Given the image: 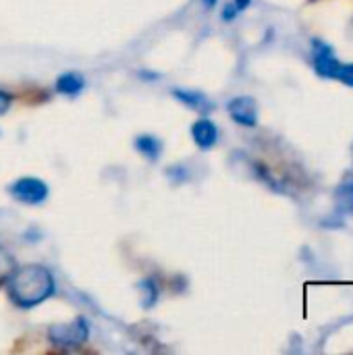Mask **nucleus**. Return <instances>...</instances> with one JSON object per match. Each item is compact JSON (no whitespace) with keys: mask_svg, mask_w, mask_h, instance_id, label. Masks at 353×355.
Returning a JSON list of instances; mask_svg holds the SVG:
<instances>
[{"mask_svg":"<svg viewBox=\"0 0 353 355\" xmlns=\"http://www.w3.org/2000/svg\"><path fill=\"white\" fill-rule=\"evenodd\" d=\"M6 283L12 304L23 310L44 304L56 291V281L52 272L42 264H27L17 268Z\"/></svg>","mask_w":353,"mask_h":355,"instance_id":"1","label":"nucleus"},{"mask_svg":"<svg viewBox=\"0 0 353 355\" xmlns=\"http://www.w3.org/2000/svg\"><path fill=\"white\" fill-rule=\"evenodd\" d=\"M312 64L320 77L335 79L353 87V62H341L327 42L312 40Z\"/></svg>","mask_w":353,"mask_h":355,"instance_id":"2","label":"nucleus"},{"mask_svg":"<svg viewBox=\"0 0 353 355\" xmlns=\"http://www.w3.org/2000/svg\"><path fill=\"white\" fill-rule=\"evenodd\" d=\"M87 337H89V322L83 316L75 318L73 322L54 324L48 329L50 343L60 349H75V347L83 345L87 341Z\"/></svg>","mask_w":353,"mask_h":355,"instance_id":"3","label":"nucleus"},{"mask_svg":"<svg viewBox=\"0 0 353 355\" xmlns=\"http://www.w3.org/2000/svg\"><path fill=\"white\" fill-rule=\"evenodd\" d=\"M8 193L12 196V200H17L19 204L25 206H40L48 200V185L37 179V177H21L17 181H12L8 185Z\"/></svg>","mask_w":353,"mask_h":355,"instance_id":"4","label":"nucleus"},{"mask_svg":"<svg viewBox=\"0 0 353 355\" xmlns=\"http://www.w3.org/2000/svg\"><path fill=\"white\" fill-rule=\"evenodd\" d=\"M229 116L241 127H256L258 125V102L252 96H237L227 104Z\"/></svg>","mask_w":353,"mask_h":355,"instance_id":"5","label":"nucleus"},{"mask_svg":"<svg viewBox=\"0 0 353 355\" xmlns=\"http://www.w3.org/2000/svg\"><path fill=\"white\" fill-rule=\"evenodd\" d=\"M191 139L200 150H212L218 144V127L214 121L202 116L191 125Z\"/></svg>","mask_w":353,"mask_h":355,"instance_id":"6","label":"nucleus"},{"mask_svg":"<svg viewBox=\"0 0 353 355\" xmlns=\"http://www.w3.org/2000/svg\"><path fill=\"white\" fill-rule=\"evenodd\" d=\"M83 87H85V79L77 71H67V73L58 75V79H56V92L62 96H77L83 92Z\"/></svg>","mask_w":353,"mask_h":355,"instance_id":"7","label":"nucleus"},{"mask_svg":"<svg viewBox=\"0 0 353 355\" xmlns=\"http://www.w3.org/2000/svg\"><path fill=\"white\" fill-rule=\"evenodd\" d=\"M173 96L181 104H185V106H189L193 110H210L212 108L210 106V100L202 92H198V89H181V87H175L173 89Z\"/></svg>","mask_w":353,"mask_h":355,"instance_id":"8","label":"nucleus"},{"mask_svg":"<svg viewBox=\"0 0 353 355\" xmlns=\"http://www.w3.org/2000/svg\"><path fill=\"white\" fill-rule=\"evenodd\" d=\"M133 146L148 160H158V156L162 154V141L156 135H148V133L137 135L135 141H133Z\"/></svg>","mask_w":353,"mask_h":355,"instance_id":"9","label":"nucleus"},{"mask_svg":"<svg viewBox=\"0 0 353 355\" xmlns=\"http://www.w3.org/2000/svg\"><path fill=\"white\" fill-rule=\"evenodd\" d=\"M335 206L341 214H353V181H343L335 189Z\"/></svg>","mask_w":353,"mask_h":355,"instance_id":"10","label":"nucleus"},{"mask_svg":"<svg viewBox=\"0 0 353 355\" xmlns=\"http://www.w3.org/2000/svg\"><path fill=\"white\" fill-rule=\"evenodd\" d=\"M139 293H141V306L144 308H154L156 302H158V285L154 279H144L139 285H137Z\"/></svg>","mask_w":353,"mask_h":355,"instance_id":"11","label":"nucleus"},{"mask_svg":"<svg viewBox=\"0 0 353 355\" xmlns=\"http://www.w3.org/2000/svg\"><path fill=\"white\" fill-rule=\"evenodd\" d=\"M15 270H17L15 258H12L4 248H0V283H6Z\"/></svg>","mask_w":353,"mask_h":355,"instance_id":"12","label":"nucleus"},{"mask_svg":"<svg viewBox=\"0 0 353 355\" xmlns=\"http://www.w3.org/2000/svg\"><path fill=\"white\" fill-rule=\"evenodd\" d=\"M10 104H12V98H10L6 92L0 89V114H4V112L10 108Z\"/></svg>","mask_w":353,"mask_h":355,"instance_id":"13","label":"nucleus"},{"mask_svg":"<svg viewBox=\"0 0 353 355\" xmlns=\"http://www.w3.org/2000/svg\"><path fill=\"white\" fill-rule=\"evenodd\" d=\"M237 12H239V10L235 8V4H227L225 10H223V19H225V21H231V19H235Z\"/></svg>","mask_w":353,"mask_h":355,"instance_id":"14","label":"nucleus"},{"mask_svg":"<svg viewBox=\"0 0 353 355\" xmlns=\"http://www.w3.org/2000/svg\"><path fill=\"white\" fill-rule=\"evenodd\" d=\"M250 2H252V0H235V8H237V10H243V8L250 6Z\"/></svg>","mask_w":353,"mask_h":355,"instance_id":"15","label":"nucleus"},{"mask_svg":"<svg viewBox=\"0 0 353 355\" xmlns=\"http://www.w3.org/2000/svg\"><path fill=\"white\" fill-rule=\"evenodd\" d=\"M216 2H218V0H204V4H206L208 8H210V6H214Z\"/></svg>","mask_w":353,"mask_h":355,"instance_id":"16","label":"nucleus"}]
</instances>
